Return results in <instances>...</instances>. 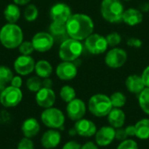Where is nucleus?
I'll use <instances>...</instances> for the list:
<instances>
[{
  "label": "nucleus",
  "instance_id": "obj_1",
  "mask_svg": "<svg viewBox=\"0 0 149 149\" xmlns=\"http://www.w3.org/2000/svg\"><path fill=\"white\" fill-rule=\"evenodd\" d=\"M65 25L69 37L77 40H85L93 32L94 29L92 18L83 13L72 14Z\"/></svg>",
  "mask_w": 149,
  "mask_h": 149
},
{
  "label": "nucleus",
  "instance_id": "obj_2",
  "mask_svg": "<svg viewBox=\"0 0 149 149\" xmlns=\"http://www.w3.org/2000/svg\"><path fill=\"white\" fill-rule=\"evenodd\" d=\"M0 41L3 47L9 49L19 47L23 42V32L21 28L13 23L4 25L0 30Z\"/></svg>",
  "mask_w": 149,
  "mask_h": 149
},
{
  "label": "nucleus",
  "instance_id": "obj_3",
  "mask_svg": "<svg viewBox=\"0 0 149 149\" xmlns=\"http://www.w3.org/2000/svg\"><path fill=\"white\" fill-rule=\"evenodd\" d=\"M124 6L120 0H102L100 12L105 20L109 23H119L122 20Z\"/></svg>",
  "mask_w": 149,
  "mask_h": 149
},
{
  "label": "nucleus",
  "instance_id": "obj_4",
  "mask_svg": "<svg viewBox=\"0 0 149 149\" xmlns=\"http://www.w3.org/2000/svg\"><path fill=\"white\" fill-rule=\"evenodd\" d=\"M113 108L110 97L105 94H95L92 96L88 101L89 112L99 118L107 116Z\"/></svg>",
  "mask_w": 149,
  "mask_h": 149
},
{
  "label": "nucleus",
  "instance_id": "obj_5",
  "mask_svg": "<svg viewBox=\"0 0 149 149\" xmlns=\"http://www.w3.org/2000/svg\"><path fill=\"white\" fill-rule=\"evenodd\" d=\"M83 50L84 47L80 40L68 38L61 42L58 54L62 61H74L81 55Z\"/></svg>",
  "mask_w": 149,
  "mask_h": 149
},
{
  "label": "nucleus",
  "instance_id": "obj_6",
  "mask_svg": "<svg viewBox=\"0 0 149 149\" xmlns=\"http://www.w3.org/2000/svg\"><path fill=\"white\" fill-rule=\"evenodd\" d=\"M41 120L43 124L50 128L58 129L62 128L65 123L64 113L57 108H46L41 114Z\"/></svg>",
  "mask_w": 149,
  "mask_h": 149
},
{
  "label": "nucleus",
  "instance_id": "obj_7",
  "mask_svg": "<svg viewBox=\"0 0 149 149\" xmlns=\"http://www.w3.org/2000/svg\"><path fill=\"white\" fill-rule=\"evenodd\" d=\"M85 47L92 54H100L105 53L109 46L105 36L93 32L85 40Z\"/></svg>",
  "mask_w": 149,
  "mask_h": 149
},
{
  "label": "nucleus",
  "instance_id": "obj_8",
  "mask_svg": "<svg viewBox=\"0 0 149 149\" xmlns=\"http://www.w3.org/2000/svg\"><path fill=\"white\" fill-rule=\"evenodd\" d=\"M23 94L20 88L9 86L4 88L0 94V103L4 107H15L22 100Z\"/></svg>",
  "mask_w": 149,
  "mask_h": 149
},
{
  "label": "nucleus",
  "instance_id": "obj_9",
  "mask_svg": "<svg viewBox=\"0 0 149 149\" xmlns=\"http://www.w3.org/2000/svg\"><path fill=\"white\" fill-rule=\"evenodd\" d=\"M127 60V54L123 48L113 47L109 50L105 57V63L111 68H119L124 66Z\"/></svg>",
  "mask_w": 149,
  "mask_h": 149
},
{
  "label": "nucleus",
  "instance_id": "obj_10",
  "mask_svg": "<svg viewBox=\"0 0 149 149\" xmlns=\"http://www.w3.org/2000/svg\"><path fill=\"white\" fill-rule=\"evenodd\" d=\"M31 43L36 51L44 53L49 51L52 47L54 44V39L51 33L41 32L33 36Z\"/></svg>",
  "mask_w": 149,
  "mask_h": 149
},
{
  "label": "nucleus",
  "instance_id": "obj_11",
  "mask_svg": "<svg viewBox=\"0 0 149 149\" xmlns=\"http://www.w3.org/2000/svg\"><path fill=\"white\" fill-rule=\"evenodd\" d=\"M86 112V106L83 100L79 98H74L71 102L67 103L66 113L71 120L77 121L85 116Z\"/></svg>",
  "mask_w": 149,
  "mask_h": 149
},
{
  "label": "nucleus",
  "instance_id": "obj_12",
  "mask_svg": "<svg viewBox=\"0 0 149 149\" xmlns=\"http://www.w3.org/2000/svg\"><path fill=\"white\" fill-rule=\"evenodd\" d=\"M56 74L60 80L70 81L75 78V76H77L78 68L73 61H63L58 65L56 68Z\"/></svg>",
  "mask_w": 149,
  "mask_h": 149
},
{
  "label": "nucleus",
  "instance_id": "obj_13",
  "mask_svg": "<svg viewBox=\"0 0 149 149\" xmlns=\"http://www.w3.org/2000/svg\"><path fill=\"white\" fill-rule=\"evenodd\" d=\"M35 61L30 55H21L17 58L14 62V68L17 74L26 76L31 74L35 69Z\"/></svg>",
  "mask_w": 149,
  "mask_h": 149
},
{
  "label": "nucleus",
  "instance_id": "obj_14",
  "mask_svg": "<svg viewBox=\"0 0 149 149\" xmlns=\"http://www.w3.org/2000/svg\"><path fill=\"white\" fill-rule=\"evenodd\" d=\"M50 15L52 21L66 23L68 18L72 16V11L67 4L58 3L52 7Z\"/></svg>",
  "mask_w": 149,
  "mask_h": 149
},
{
  "label": "nucleus",
  "instance_id": "obj_15",
  "mask_svg": "<svg viewBox=\"0 0 149 149\" xmlns=\"http://www.w3.org/2000/svg\"><path fill=\"white\" fill-rule=\"evenodd\" d=\"M115 139V128L113 126H102L95 133L96 144L100 147L109 146Z\"/></svg>",
  "mask_w": 149,
  "mask_h": 149
},
{
  "label": "nucleus",
  "instance_id": "obj_16",
  "mask_svg": "<svg viewBox=\"0 0 149 149\" xmlns=\"http://www.w3.org/2000/svg\"><path fill=\"white\" fill-rule=\"evenodd\" d=\"M56 100V95L54 91L50 88L42 87L36 95L37 104L42 108H50L52 107Z\"/></svg>",
  "mask_w": 149,
  "mask_h": 149
},
{
  "label": "nucleus",
  "instance_id": "obj_17",
  "mask_svg": "<svg viewBox=\"0 0 149 149\" xmlns=\"http://www.w3.org/2000/svg\"><path fill=\"white\" fill-rule=\"evenodd\" d=\"M74 129L76 133L82 137H92L95 135L97 132L96 125L92 120L86 119L77 120L74 125Z\"/></svg>",
  "mask_w": 149,
  "mask_h": 149
},
{
  "label": "nucleus",
  "instance_id": "obj_18",
  "mask_svg": "<svg viewBox=\"0 0 149 149\" xmlns=\"http://www.w3.org/2000/svg\"><path fill=\"white\" fill-rule=\"evenodd\" d=\"M60 141H61V134L59 132L54 129L46 131L41 138V144L46 149L55 148L56 147L58 146Z\"/></svg>",
  "mask_w": 149,
  "mask_h": 149
},
{
  "label": "nucleus",
  "instance_id": "obj_19",
  "mask_svg": "<svg viewBox=\"0 0 149 149\" xmlns=\"http://www.w3.org/2000/svg\"><path fill=\"white\" fill-rule=\"evenodd\" d=\"M125 84L127 90L129 92L136 95H139L146 88L141 76L139 75H131L127 76Z\"/></svg>",
  "mask_w": 149,
  "mask_h": 149
},
{
  "label": "nucleus",
  "instance_id": "obj_20",
  "mask_svg": "<svg viewBox=\"0 0 149 149\" xmlns=\"http://www.w3.org/2000/svg\"><path fill=\"white\" fill-rule=\"evenodd\" d=\"M142 20H143V14L141 11L135 8H129L124 11L122 21L125 24L130 26H134L141 24Z\"/></svg>",
  "mask_w": 149,
  "mask_h": 149
},
{
  "label": "nucleus",
  "instance_id": "obj_21",
  "mask_svg": "<svg viewBox=\"0 0 149 149\" xmlns=\"http://www.w3.org/2000/svg\"><path fill=\"white\" fill-rule=\"evenodd\" d=\"M107 120L110 126L115 129L122 127L126 121L125 112L121 108H113L107 115Z\"/></svg>",
  "mask_w": 149,
  "mask_h": 149
},
{
  "label": "nucleus",
  "instance_id": "obj_22",
  "mask_svg": "<svg viewBox=\"0 0 149 149\" xmlns=\"http://www.w3.org/2000/svg\"><path fill=\"white\" fill-rule=\"evenodd\" d=\"M50 33L52 34V36L55 40L61 41V42L70 38L67 33L65 23L52 21V23L50 25Z\"/></svg>",
  "mask_w": 149,
  "mask_h": 149
},
{
  "label": "nucleus",
  "instance_id": "obj_23",
  "mask_svg": "<svg viewBox=\"0 0 149 149\" xmlns=\"http://www.w3.org/2000/svg\"><path fill=\"white\" fill-rule=\"evenodd\" d=\"M40 130L39 123L36 119L30 118L24 121L22 125V132L26 138H32L36 136Z\"/></svg>",
  "mask_w": 149,
  "mask_h": 149
},
{
  "label": "nucleus",
  "instance_id": "obj_24",
  "mask_svg": "<svg viewBox=\"0 0 149 149\" xmlns=\"http://www.w3.org/2000/svg\"><path fill=\"white\" fill-rule=\"evenodd\" d=\"M136 137L140 140L149 139V119H142L135 124Z\"/></svg>",
  "mask_w": 149,
  "mask_h": 149
},
{
  "label": "nucleus",
  "instance_id": "obj_25",
  "mask_svg": "<svg viewBox=\"0 0 149 149\" xmlns=\"http://www.w3.org/2000/svg\"><path fill=\"white\" fill-rule=\"evenodd\" d=\"M3 15H4L5 19L9 23L15 24L20 18V9L18 8L17 4H10L7 5L6 8L4 9Z\"/></svg>",
  "mask_w": 149,
  "mask_h": 149
},
{
  "label": "nucleus",
  "instance_id": "obj_26",
  "mask_svg": "<svg viewBox=\"0 0 149 149\" xmlns=\"http://www.w3.org/2000/svg\"><path fill=\"white\" fill-rule=\"evenodd\" d=\"M35 71L38 75V76L42 78L50 77V76L52 73V67L47 61L42 60L38 61L35 65Z\"/></svg>",
  "mask_w": 149,
  "mask_h": 149
},
{
  "label": "nucleus",
  "instance_id": "obj_27",
  "mask_svg": "<svg viewBox=\"0 0 149 149\" xmlns=\"http://www.w3.org/2000/svg\"><path fill=\"white\" fill-rule=\"evenodd\" d=\"M138 101L141 109L149 115V87H146L138 95Z\"/></svg>",
  "mask_w": 149,
  "mask_h": 149
},
{
  "label": "nucleus",
  "instance_id": "obj_28",
  "mask_svg": "<svg viewBox=\"0 0 149 149\" xmlns=\"http://www.w3.org/2000/svg\"><path fill=\"white\" fill-rule=\"evenodd\" d=\"M60 97L62 98L63 101L69 103L74 98H76V91L75 90L69 85H65L61 88L60 92H59Z\"/></svg>",
  "mask_w": 149,
  "mask_h": 149
},
{
  "label": "nucleus",
  "instance_id": "obj_29",
  "mask_svg": "<svg viewBox=\"0 0 149 149\" xmlns=\"http://www.w3.org/2000/svg\"><path fill=\"white\" fill-rule=\"evenodd\" d=\"M110 100L113 108H122L127 103L126 96L120 91L113 93L110 97Z\"/></svg>",
  "mask_w": 149,
  "mask_h": 149
},
{
  "label": "nucleus",
  "instance_id": "obj_30",
  "mask_svg": "<svg viewBox=\"0 0 149 149\" xmlns=\"http://www.w3.org/2000/svg\"><path fill=\"white\" fill-rule=\"evenodd\" d=\"M26 87L30 91L38 92L42 88V81L39 76H32L30 77L26 81Z\"/></svg>",
  "mask_w": 149,
  "mask_h": 149
},
{
  "label": "nucleus",
  "instance_id": "obj_31",
  "mask_svg": "<svg viewBox=\"0 0 149 149\" xmlns=\"http://www.w3.org/2000/svg\"><path fill=\"white\" fill-rule=\"evenodd\" d=\"M38 8L36 7V5L34 4H30L28 5L25 10H24V18L27 20V21H33L35 20L37 18H38Z\"/></svg>",
  "mask_w": 149,
  "mask_h": 149
},
{
  "label": "nucleus",
  "instance_id": "obj_32",
  "mask_svg": "<svg viewBox=\"0 0 149 149\" xmlns=\"http://www.w3.org/2000/svg\"><path fill=\"white\" fill-rule=\"evenodd\" d=\"M106 38H107L108 46L113 47H115L116 46H118L121 42V40H122L120 34L116 32H113L108 33L106 36Z\"/></svg>",
  "mask_w": 149,
  "mask_h": 149
},
{
  "label": "nucleus",
  "instance_id": "obj_33",
  "mask_svg": "<svg viewBox=\"0 0 149 149\" xmlns=\"http://www.w3.org/2000/svg\"><path fill=\"white\" fill-rule=\"evenodd\" d=\"M12 78H13V74L8 67L0 66V79L6 83H10Z\"/></svg>",
  "mask_w": 149,
  "mask_h": 149
},
{
  "label": "nucleus",
  "instance_id": "obj_34",
  "mask_svg": "<svg viewBox=\"0 0 149 149\" xmlns=\"http://www.w3.org/2000/svg\"><path fill=\"white\" fill-rule=\"evenodd\" d=\"M19 52L23 55H30L35 49L31 41H24L18 47Z\"/></svg>",
  "mask_w": 149,
  "mask_h": 149
},
{
  "label": "nucleus",
  "instance_id": "obj_35",
  "mask_svg": "<svg viewBox=\"0 0 149 149\" xmlns=\"http://www.w3.org/2000/svg\"><path fill=\"white\" fill-rule=\"evenodd\" d=\"M117 149H139V147L135 141L127 139L120 142V144L118 146Z\"/></svg>",
  "mask_w": 149,
  "mask_h": 149
},
{
  "label": "nucleus",
  "instance_id": "obj_36",
  "mask_svg": "<svg viewBox=\"0 0 149 149\" xmlns=\"http://www.w3.org/2000/svg\"><path fill=\"white\" fill-rule=\"evenodd\" d=\"M17 149H34V144L30 138L25 137L19 141Z\"/></svg>",
  "mask_w": 149,
  "mask_h": 149
},
{
  "label": "nucleus",
  "instance_id": "obj_37",
  "mask_svg": "<svg viewBox=\"0 0 149 149\" xmlns=\"http://www.w3.org/2000/svg\"><path fill=\"white\" fill-rule=\"evenodd\" d=\"M127 134L126 133V130L125 128H122V127H120V128H117L115 130V139L118 140V141H123L125 140H127Z\"/></svg>",
  "mask_w": 149,
  "mask_h": 149
},
{
  "label": "nucleus",
  "instance_id": "obj_38",
  "mask_svg": "<svg viewBox=\"0 0 149 149\" xmlns=\"http://www.w3.org/2000/svg\"><path fill=\"white\" fill-rule=\"evenodd\" d=\"M127 46L131 47H134V48H140L141 46H142V41L138 39V38H134V37H132V38H129L127 41Z\"/></svg>",
  "mask_w": 149,
  "mask_h": 149
},
{
  "label": "nucleus",
  "instance_id": "obj_39",
  "mask_svg": "<svg viewBox=\"0 0 149 149\" xmlns=\"http://www.w3.org/2000/svg\"><path fill=\"white\" fill-rule=\"evenodd\" d=\"M81 147L82 146L79 142L75 141H71L66 142L62 149H81Z\"/></svg>",
  "mask_w": 149,
  "mask_h": 149
},
{
  "label": "nucleus",
  "instance_id": "obj_40",
  "mask_svg": "<svg viewBox=\"0 0 149 149\" xmlns=\"http://www.w3.org/2000/svg\"><path fill=\"white\" fill-rule=\"evenodd\" d=\"M141 77H142V80H143V82L145 83V86L146 87H149V66H148L143 70Z\"/></svg>",
  "mask_w": 149,
  "mask_h": 149
},
{
  "label": "nucleus",
  "instance_id": "obj_41",
  "mask_svg": "<svg viewBox=\"0 0 149 149\" xmlns=\"http://www.w3.org/2000/svg\"><path fill=\"white\" fill-rule=\"evenodd\" d=\"M10 84L13 87L20 88L22 86V79L20 76H13V78L10 81Z\"/></svg>",
  "mask_w": 149,
  "mask_h": 149
},
{
  "label": "nucleus",
  "instance_id": "obj_42",
  "mask_svg": "<svg viewBox=\"0 0 149 149\" xmlns=\"http://www.w3.org/2000/svg\"><path fill=\"white\" fill-rule=\"evenodd\" d=\"M126 133L127 134V136L133 137V136H136V130H135V126H128L125 128Z\"/></svg>",
  "mask_w": 149,
  "mask_h": 149
},
{
  "label": "nucleus",
  "instance_id": "obj_43",
  "mask_svg": "<svg viewBox=\"0 0 149 149\" xmlns=\"http://www.w3.org/2000/svg\"><path fill=\"white\" fill-rule=\"evenodd\" d=\"M81 149H99V148L98 145H96L93 141H87L81 147Z\"/></svg>",
  "mask_w": 149,
  "mask_h": 149
},
{
  "label": "nucleus",
  "instance_id": "obj_44",
  "mask_svg": "<svg viewBox=\"0 0 149 149\" xmlns=\"http://www.w3.org/2000/svg\"><path fill=\"white\" fill-rule=\"evenodd\" d=\"M52 81L49 77H46L42 81V87L52 89Z\"/></svg>",
  "mask_w": 149,
  "mask_h": 149
},
{
  "label": "nucleus",
  "instance_id": "obj_45",
  "mask_svg": "<svg viewBox=\"0 0 149 149\" xmlns=\"http://www.w3.org/2000/svg\"><path fill=\"white\" fill-rule=\"evenodd\" d=\"M14 3L16 4H18V5H24L26 4H28L31 0H13Z\"/></svg>",
  "mask_w": 149,
  "mask_h": 149
},
{
  "label": "nucleus",
  "instance_id": "obj_46",
  "mask_svg": "<svg viewBox=\"0 0 149 149\" xmlns=\"http://www.w3.org/2000/svg\"><path fill=\"white\" fill-rule=\"evenodd\" d=\"M4 88H5V83H4L3 80L0 79V92H1Z\"/></svg>",
  "mask_w": 149,
  "mask_h": 149
},
{
  "label": "nucleus",
  "instance_id": "obj_47",
  "mask_svg": "<svg viewBox=\"0 0 149 149\" xmlns=\"http://www.w3.org/2000/svg\"><path fill=\"white\" fill-rule=\"evenodd\" d=\"M125 1H129V0H125Z\"/></svg>",
  "mask_w": 149,
  "mask_h": 149
},
{
  "label": "nucleus",
  "instance_id": "obj_48",
  "mask_svg": "<svg viewBox=\"0 0 149 149\" xmlns=\"http://www.w3.org/2000/svg\"><path fill=\"white\" fill-rule=\"evenodd\" d=\"M148 4H149V3H148Z\"/></svg>",
  "mask_w": 149,
  "mask_h": 149
}]
</instances>
